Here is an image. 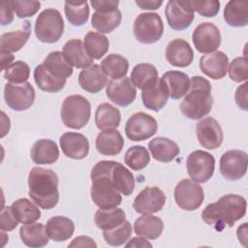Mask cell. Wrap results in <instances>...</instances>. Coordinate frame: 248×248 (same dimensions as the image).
<instances>
[{"mask_svg": "<svg viewBox=\"0 0 248 248\" xmlns=\"http://www.w3.org/2000/svg\"><path fill=\"white\" fill-rule=\"evenodd\" d=\"M230 78L234 82L246 81L248 78V62L246 56L234 58L228 69Z\"/></svg>", "mask_w": 248, "mask_h": 248, "instance_id": "obj_47", "label": "cell"}, {"mask_svg": "<svg viewBox=\"0 0 248 248\" xmlns=\"http://www.w3.org/2000/svg\"><path fill=\"white\" fill-rule=\"evenodd\" d=\"M211 83L205 78L194 76L190 79V88L180 104V110L184 116L192 120L202 119L212 108Z\"/></svg>", "mask_w": 248, "mask_h": 248, "instance_id": "obj_4", "label": "cell"}, {"mask_svg": "<svg viewBox=\"0 0 248 248\" xmlns=\"http://www.w3.org/2000/svg\"><path fill=\"white\" fill-rule=\"evenodd\" d=\"M246 200L239 195H224L216 202L209 203L202 212V219L215 230L222 231L232 227L246 213Z\"/></svg>", "mask_w": 248, "mask_h": 248, "instance_id": "obj_1", "label": "cell"}, {"mask_svg": "<svg viewBox=\"0 0 248 248\" xmlns=\"http://www.w3.org/2000/svg\"><path fill=\"white\" fill-rule=\"evenodd\" d=\"M192 41L195 48L201 53H211L221 45L219 28L211 22H202L194 30Z\"/></svg>", "mask_w": 248, "mask_h": 248, "instance_id": "obj_12", "label": "cell"}, {"mask_svg": "<svg viewBox=\"0 0 248 248\" xmlns=\"http://www.w3.org/2000/svg\"><path fill=\"white\" fill-rule=\"evenodd\" d=\"M12 212L18 223L31 224L41 218V210L31 201L25 198L15 201L12 205Z\"/></svg>", "mask_w": 248, "mask_h": 248, "instance_id": "obj_36", "label": "cell"}, {"mask_svg": "<svg viewBox=\"0 0 248 248\" xmlns=\"http://www.w3.org/2000/svg\"><path fill=\"white\" fill-rule=\"evenodd\" d=\"M236 234H237V238L239 240V242H241L244 246H246V241H247V223L242 224L241 226H239L237 228L236 231Z\"/></svg>", "mask_w": 248, "mask_h": 248, "instance_id": "obj_57", "label": "cell"}, {"mask_svg": "<svg viewBox=\"0 0 248 248\" xmlns=\"http://www.w3.org/2000/svg\"><path fill=\"white\" fill-rule=\"evenodd\" d=\"M91 6L96 12L108 13L117 10L119 1L117 0H92L90 1Z\"/></svg>", "mask_w": 248, "mask_h": 248, "instance_id": "obj_51", "label": "cell"}, {"mask_svg": "<svg viewBox=\"0 0 248 248\" xmlns=\"http://www.w3.org/2000/svg\"><path fill=\"white\" fill-rule=\"evenodd\" d=\"M126 221V214L122 208L114 207L103 209L100 208L96 211L94 222L97 228L108 231L114 229Z\"/></svg>", "mask_w": 248, "mask_h": 248, "instance_id": "obj_37", "label": "cell"}, {"mask_svg": "<svg viewBox=\"0 0 248 248\" xmlns=\"http://www.w3.org/2000/svg\"><path fill=\"white\" fill-rule=\"evenodd\" d=\"M69 247H97V244L93 240V238L86 236V235H80L77 236L73 239V241L68 245Z\"/></svg>", "mask_w": 248, "mask_h": 248, "instance_id": "obj_54", "label": "cell"}, {"mask_svg": "<svg viewBox=\"0 0 248 248\" xmlns=\"http://www.w3.org/2000/svg\"><path fill=\"white\" fill-rule=\"evenodd\" d=\"M130 79L135 87L144 90L159 80L158 71L152 64L140 63L133 68Z\"/></svg>", "mask_w": 248, "mask_h": 248, "instance_id": "obj_31", "label": "cell"}, {"mask_svg": "<svg viewBox=\"0 0 248 248\" xmlns=\"http://www.w3.org/2000/svg\"><path fill=\"white\" fill-rule=\"evenodd\" d=\"M17 225L18 221L14 216L11 206H4L1 211L0 229L3 232H10L15 230Z\"/></svg>", "mask_w": 248, "mask_h": 248, "instance_id": "obj_50", "label": "cell"}, {"mask_svg": "<svg viewBox=\"0 0 248 248\" xmlns=\"http://www.w3.org/2000/svg\"><path fill=\"white\" fill-rule=\"evenodd\" d=\"M229 65V58L223 51L216 50L204 54L200 59L201 71L212 79H222L225 78Z\"/></svg>", "mask_w": 248, "mask_h": 248, "instance_id": "obj_19", "label": "cell"}, {"mask_svg": "<svg viewBox=\"0 0 248 248\" xmlns=\"http://www.w3.org/2000/svg\"><path fill=\"white\" fill-rule=\"evenodd\" d=\"M28 195L43 209H51L59 202L58 176L48 169L32 168L28 174Z\"/></svg>", "mask_w": 248, "mask_h": 248, "instance_id": "obj_3", "label": "cell"}, {"mask_svg": "<svg viewBox=\"0 0 248 248\" xmlns=\"http://www.w3.org/2000/svg\"><path fill=\"white\" fill-rule=\"evenodd\" d=\"M62 52L66 60L78 69H85L91 66L94 60L87 54L84 45L78 39L69 40L64 45Z\"/></svg>", "mask_w": 248, "mask_h": 248, "instance_id": "obj_25", "label": "cell"}, {"mask_svg": "<svg viewBox=\"0 0 248 248\" xmlns=\"http://www.w3.org/2000/svg\"><path fill=\"white\" fill-rule=\"evenodd\" d=\"M43 66L53 77L67 79L73 75V66L66 60L62 51H51L44 59Z\"/></svg>", "mask_w": 248, "mask_h": 248, "instance_id": "obj_30", "label": "cell"}, {"mask_svg": "<svg viewBox=\"0 0 248 248\" xmlns=\"http://www.w3.org/2000/svg\"><path fill=\"white\" fill-rule=\"evenodd\" d=\"M121 114L118 108L108 103L99 105L95 111V124L99 130L116 129L120 125Z\"/></svg>", "mask_w": 248, "mask_h": 248, "instance_id": "obj_32", "label": "cell"}, {"mask_svg": "<svg viewBox=\"0 0 248 248\" xmlns=\"http://www.w3.org/2000/svg\"><path fill=\"white\" fill-rule=\"evenodd\" d=\"M65 16L68 21L74 26H82L89 17V6L87 1L65 2Z\"/></svg>", "mask_w": 248, "mask_h": 248, "instance_id": "obj_43", "label": "cell"}, {"mask_svg": "<svg viewBox=\"0 0 248 248\" xmlns=\"http://www.w3.org/2000/svg\"><path fill=\"white\" fill-rule=\"evenodd\" d=\"M165 15L169 26L177 31L187 29L195 18V12L188 1H169L165 9Z\"/></svg>", "mask_w": 248, "mask_h": 248, "instance_id": "obj_14", "label": "cell"}, {"mask_svg": "<svg viewBox=\"0 0 248 248\" xmlns=\"http://www.w3.org/2000/svg\"><path fill=\"white\" fill-rule=\"evenodd\" d=\"M168 94L161 84L160 80H158L154 85L150 86L147 89L142 90L141 99L143 106L151 109L153 111L161 110L168 102Z\"/></svg>", "mask_w": 248, "mask_h": 248, "instance_id": "obj_39", "label": "cell"}, {"mask_svg": "<svg viewBox=\"0 0 248 248\" xmlns=\"http://www.w3.org/2000/svg\"><path fill=\"white\" fill-rule=\"evenodd\" d=\"M152 157L159 162L169 163L180 153L177 143L168 138L156 137L148 143Z\"/></svg>", "mask_w": 248, "mask_h": 248, "instance_id": "obj_26", "label": "cell"}, {"mask_svg": "<svg viewBox=\"0 0 248 248\" xmlns=\"http://www.w3.org/2000/svg\"><path fill=\"white\" fill-rule=\"evenodd\" d=\"M187 172L193 181L198 183L207 182L214 173L215 158L209 152L195 150L187 158Z\"/></svg>", "mask_w": 248, "mask_h": 248, "instance_id": "obj_8", "label": "cell"}, {"mask_svg": "<svg viewBox=\"0 0 248 248\" xmlns=\"http://www.w3.org/2000/svg\"><path fill=\"white\" fill-rule=\"evenodd\" d=\"M188 3L194 12L196 11L205 17H213L220 11V2L218 0H193L188 1Z\"/></svg>", "mask_w": 248, "mask_h": 248, "instance_id": "obj_49", "label": "cell"}, {"mask_svg": "<svg viewBox=\"0 0 248 248\" xmlns=\"http://www.w3.org/2000/svg\"><path fill=\"white\" fill-rule=\"evenodd\" d=\"M197 138L200 144L206 149H216L221 146L224 135L219 122L213 117H205L196 125Z\"/></svg>", "mask_w": 248, "mask_h": 248, "instance_id": "obj_16", "label": "cell"}, {"mask_svg": "<svg viewBox=\"0 0 248 248\" xmlns=\"http://www.w3.org/2000/svg\"><path fill=\"white\" fill-rule=\"evenodd\" d=\"M95 145L97 151L105 156L119 154L124 147V139L116 129L102 131L98 134Z\"/></svg>", "mask_w": 248, "mask_h": 248, "instance_id": "obj_23", "label": "cell"}, {"mask_svg": "<svg viewBox=\"0 0 248 248\" xmlns=\"http://www.w3.org/2000/svg\"><path fill=\"white\" fill-rule=\"evenodd\" d=\"M248 156L242 150H228L220 158V172L228 180H239L247 171Z\"/></svg>", "mask_w": 248, "mask_h": 248, "instance_id": "obj_13", "label": "cell"}, {"mask_svg": "<svg viewBox=\"0 0 248 248\" xmlns=\"http://www.w3.org/2000/svg\"><path fill=\"white\" fill-rule=\"evenodd\" d=\"M224 19L232 27H244L248 24V2L230 1L224 9Z\"/></svg>", "mask_w": 248, "mask_h": 248, "instance_id": "obj_35", "label": "cell"}, {"mask_svg": "<svg viewBox=\"0 0 248 248\" xmlns=\"http://www.w3.org/2000/svg\"><path fill=\"white\" fill-rule=\"evenodd\" d=\"M30 76V68L27 63L21 60L13 62L5 71L4 78L12 83H24Z\"/></svg>", "mask_w": 248, "mask_h": 248, "instance_id": "obj_46", "label": "cell"}, {"mask_svg": "<svg viewBox=\"0 0 248 248\" xmlns=\"http://www.w3.org/2000/svg\"><path fill=\"white\" fill-rule=\"evenodd\" d=\"M164 230L163 221L154 215L145 214L139 217L134 223V232L146 239L158 238Z\"/></svg>", "mask_w": 248, "mask_h": 248, "instance_id": "obj_29", "label": "cell"}, {"mask_svg": "<svg viewBox=\"0 0 248 248\" xmlns=\"http://www.w3.org/2000/svg\"><path fill=\"white\" fill-rule=\"evenodd\" d=\"M157 129L156 119L142 111L132 114L125 124L126 137L133 141H142L153 137Z\"/></svg>", "mask_w": 248, "mask_h": 248, "instance_id": "obj_11", "label": "cell"}, {"mask_svg": "<svg viewBox=\"0 0 248 248\" xmlns=\"http://www.w3.org/2000/svg\"><path fill=\"white\" fill-rule=\"evenodd\" d=\"M14 10L11 6L10 1H4L1 8V24L7 25L14 20Z\"/></svg>", "mask_w": 248, "mask_h": 248, "instance_id": "obj_53", "label": "cell"}, {"mask_svg": "<svg viewBox=\"0 0 248 248\" xmlns=\"http://www.w3.org/2000/svg\"><path fill=\"white\" fill-rule=\"evenodd\" d=\"M169 97L178 100L185 96L190 88V78L188 75L180 71L166 72L159 79Z\"/></svg>", "mask_w": 248, "mask_h": 248, "instance_id": "obj_21", "label": "cell"}, {"mask_svg": "<svg viewBox=\"0 0 248 248\" xmlns=\"http://www.w3.org/2000/svg\"><path fill=\"white\" fill-rule=\"evenodd\" d=\"M11 6L19 18L33 16L40 10L41 3L39 1H27V0H12Z\"/></svg>", "mask_w": 248, "mask_h": 248, "instance_id": "obj_48", "label": "cell"}, {"mask_svg": "<svg viewBox=\"0 0 248 248\" xmlns=\"http://www.w3.org/2000/svg\"><path fill=\"white\" fill-rule=\"evenodd\" d=\"M247 85L248 82L245 81L243 84L236 88L234 99L237 107L244 111L248 110V101H247Z\"/></svg>", "mask_w": 248, "mask_h": 248, "instance_id": "obj_52", "label": "cell"}, {"mask_svg": "<svg viewBox=\"0 0 248 248\" xmlns=\"http://www.w3.org/2000/svg\"><path fill=\"white\" fill-rule=\"evenodd\" d=\"M126 247H142V248H147V247H152V244L149 243L147 240L142 238L141 236H137L133 237L128 242L125 244Z\"/></svg>", "mask_w": 248, "mask_h": 248, "instance_id": "obj_56", "label": "cell"}, {"mask_svg": "<svg viewBox=\"0 0 248 248\" xmlns=\"http://www.w3.org/2000/svg\"><path fill=\"white\" fill-rule=\"evenodd\" d=\"M101 68L111 79H119L126 77L129 70V62L124 56L111 53L102 60Z\"/></svg>", "mask_w": 248, "mask_h": 248, "instance_id": "obj_41", "label": "cell"}, {"mask_svg": "<svg viewBox=\"0 0 248 248\" xmlns=\"http://www.w3.org/2000/svg\"><path fill=\"white\" fill-rule=\"evenodd\" d=\"M21 241L28 247L40 248L48 243V235L46 227L42 223L23 224L19 229Z\"/></svg>", "mask_w": 248, "mask_h": 248, "instance_id": "obj_28", "label": "cell"}, {"mask_svg": "<svg viewBox=\"0 0 248 248\" xmlns=\"http://www.w3.org/2000/svg\"><path fill=\"white\" fill-rule=\"evenodd\" d=\"M165 54L167 61L178 68L188 67L194 59V51L191 46L183 39H173L170 41L166 47Z\"/></svg>", "mask_w": 248, "mask_h": 248, "instance_id": "obj_20", "label": "cell"}, {"mask_svg": "<svg viewBox=\"0 0 248 248\" xmlns=\"http://www.w3.org/2000/svg\"><path fill=\"white\" fill-rule=\"evenodd\" d=\"M136 4L139 6L141 10H158L161 5L163 4V1L161 0H137Z\"/></svg>", "mask_w": 248, "mask_h": 248, "instance_id": "obj_55", "label": "cell"}, {"mask_svg": "<svg viewBox=\"0 0 248 248\" xmlns=\"http://www.w3.org/2000/svg\"><path fill=\"white\" fill-rule=\"evenodd\" d=\"M45 227L48 237L56 242L68 240L75 232L74 222L65 216L51 217Z\"/></svg>", "mask_w": 248, "mask_h": 248, "instance_id": "obj_27", "label": "cell"}, {"mask_svg": "<svg viewBox=\"0 0 248 248\" xmlns=\"http://www.w3.org/2000/svg\"><path fill=\"white\" fill-rule=\"evenodd\" d=\"M132 234V225L129 221H125L120 226L103 231V236L105 241L110 246H120L125 244Z\"/></svg>", "mask_w": 248, "mask_h": 248, "instance_id": "obj_45", "label": "cell"}, {"mask_svg": "<svg viewBox=\"0 0 248 248\" xmlns=\"http://www.w3.org/2000/svg\"><path fill=\"white\" fill-rule=\"evenodd\" d=\"M29 23V21H25L23 29L7 32L1 35V52H16L25 46L30 37Z\"/></svg>", "mask_w": 248, "mask_h": 248, "instance_id": "obj_33", "label": "cell"}, {"mask_svg": "<svg viewBox=\"0 0 248 248\" xmlns=\"http://www.w3.org/2000/svg\"><path fill=\"white\" fill-rule=\"evenodd\" d=\"M204 200L203 189L197 182L190 179L180 180L174 188V201L183 210L198 209Z\"/></svg>", "mask_w": 248, "mask_h": 248, "instance_id": "obj_10", "label": "cell"}, {"mask_svg": "<svg viewBox=\"0 0 248 248\" xmlns=\"http://www.w3.org/2000/svg\"><path fill=\"white\" fill-rule=\"evenodd\" d=\"M34 79L38 87L49 93H56L65 87L66 79H60L49 74L43 64L38 65L34 70Z\"/></svg>", "mask_w": 248, "mask_h": 248, "instance_id": "obj_42", "label": "cell"}, {"mask_svg": "<svg viewBox=\"0 0 248 248\" xmlns=\"http://www.w3.org/2000/svg\"><path fill=\"white\" fill-rule=\"evenodd\" d=\"M14 58H15V56L12 53L1 52V69H2V71H5L13 63Z\"/></svg>", "mask_w": 248, "mask_h": 248, "instance_id": "obj_58", "label": "cell"}, {"mask_svg": "<svg viewBox=\"0 0 248 248\" xmlns=\"http://www.w3.org/2000/svg\"><path fill=\"white\" fill-rule=\"evenodd\" d=\"M60 147L64 155L75 160H81L89 153V141L80 133L66 132L59 139Z\"/></svg>", "mask_w": 248, "mask_h": 248, "instance_id": "obj_18", "label": "cell"}, {"mask_svg": "<svg viewBox=\"0 0 248 248\" xmlns=\"http://www.w3.org/2000/svg\"><path fill=\"white\" fill-rule=\"evenodd\" d=\"M122 15L118 9L108 13L95 12L91 17V25L99 33L108 34L115 30L120 25Z\"/></svg>", "mask_w": 248, "mask_h": 248, "instance_id": "obj_38", "label": "cell"}, {"mask_svg": "<svg viewBox=\"0 0 248 248\" xmlns=\"http://www.w3.org/2000/svg\"><path fill=\"white\" fill-rule=\"evenodd\" d=\"M114 161H100L91 170L90 196L93 202L103 209L114 208L121 204L122 197L120 192L114 187L110 170Z\"/></svg>", "mask_w": 248, "mask_h": 248, "instance_id": "obj_2", "label": "cell"}, {"mask_svg": "<svg viewBox=\"0 0 248 248\" xmlns=\"http://www.w3.org/2000/svg\"><path fill=\"white\" fill-rule=\"evenodd\" d=\"M107 97L119 107L131 105L137 96V90L127 77L119 79H110L106 85Z\"/></svg>", "mask_w": 248, "mask_h": 248, "instance_id": "obj_17", "label": "cell"}, {"mask_svg": "<svg viewBox=\"0 0 248 248\" xmlns=\"http://www.w3.org/2000/svg\"><path fill=\"white\" fill-rule=\"evenodd\" d=\"M133 33L138 42L145 45L158 42L164 33L162 18L157 13L140 14L133 24Z\"/></svg>", "mask_w": 248, "mask_h": 248, "instance_id": "obj_7", "label": "cell"}, {"mask_svg": "<svg viewBox=\"0 0 248 248\" xmlns=\"http://www.w3.org/2000/svg\"><path fill=\"white\" fill-rule=\"evenodd\" d=\"M35 97V89L28 81L20 84L12 82L5 84V102L10 108L16 111H23L30 108L34 104Z\"/></svg>", "mask_w": 248, "mask_h": 248, "instance_id": "obj_9", "label": "cell"}, {"mask_svg": "<svg viewBox=\"0 0 248 248\" xmlns=\"http://www.w3.org/2000/svg\"><path fill=\"white\" fill-rule=\"evenodd\" d=\"M166 203V195L159 187H145L135 198L133 207L136 212L145 215L159 212Z\"/></svg>", "mask_w": 248, "mask_h": 248, "instance_id": "obj_15", "label": "cell"}, {"mask_svg": "<svg viewBox=\"0 0 248 248\" xmlns=\"http://www.w3.org/2000/svg\"><path fill=\"white\" fill-rule=\"evenodd\" d=\"M30 156L38 165H50L59 158V149L55 141L48 139L37 140L31 147Z\"/></svg>", "mask_w": 248, "mask_h": 248, "instance_id": "obj_24", "label": "cell"}, {"mask_svg": "<svg viewBox=\"0 0 248 248\" xmlns=\"http://www.w3.org/2000/svg\"><path fill=\"white\" fill-rule=\"evenodd\" d=\"M110 177L114 187L124 196H129L135 189V177L132 171L118 162H113Z\"/></svg>", "mask_w": 248, "mask_h": 248, "instance_id": "obj_34", "label": "cell"}, {"mask_svg": "<svg viewBox=\"0 0 248 248\" xmlns=\"http://www.w3.org/2000/svg\"><path fill=\"white\" fill-rule=\"evenodd\" d=\"M83 45L92 59H101L109 48L108 39L102 33L90 31L84 36Z\"/></svg>", "mask_w": 248, "mask_h": 248, "instance_id": "obj_40", "label": "cell"}, {"mask_svg": "<svg viewBox=\"0 0 248 248\" xmlns=\"http://www.w3.org/2000/svg\"><path fill=\"white\" fill-rule=\"evenodd\" d=\"M60 116L66 127L81 129L88 123L91 116L90 102L81 95H70L62 103Z\"/></svg>", "mask_w": 248, "mask_h": 248, "instance_id": "obj_5", "label": "cell"}, {"mask_svg": "<svg viewBox=\"0 0 248 248\" xmlns=\"http://www.w3.org/2000/svg\"><path fill=\"white\" fill-rule=\"evenodd\" d=\"M64 32V20L58 10L46 9L40 13L35 22V35L42 43L54 44Z\"/></svg>", "mask_w": 248, "mask_h": 248, "instance_id": "obj_6", "label": "cell"}, {"mask_svg": "<svg viewBox=\"0 0 248 248\" xmlns=\"http://www.w3.org/2000/svg\"><path fill=\"white\" fill-rule=\"evenodd\" d=\"M108 83L107 75L98 64L82 69L78 75V84L88 93L100 92Z\"/></svg>", "mask_w": 248, "mask_h": 248, "instance_id": "obj_22", "label": "cell"}, {"mask_svg": "<svg viewBox=\"0 0 248 248\" xmlns=\"http://www.w3.org/2000/svg\"><path fill=\"white\" fill-rule=\"evenodd\" d=\"M125 164L133 170L144 169L150 162V155L142 145H133L125 153Z\"/></svg>", "mask_w": 248, "mask_h": 248, "instance_id": "obj_44", "label": "cell"}]
</instances>
